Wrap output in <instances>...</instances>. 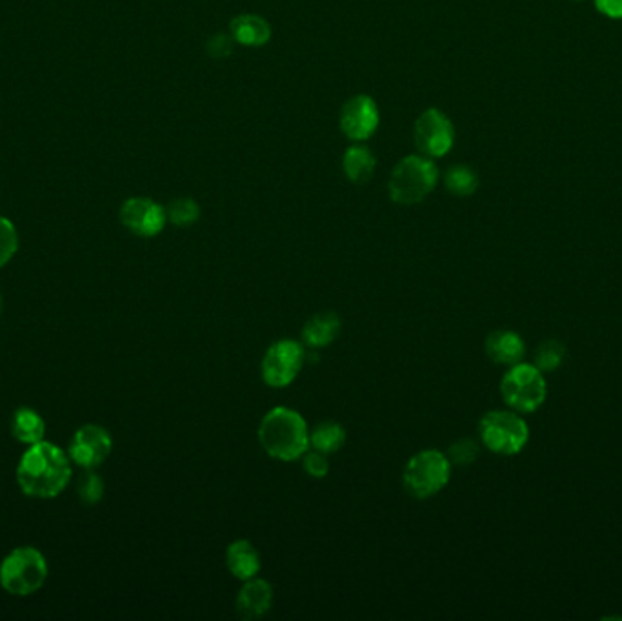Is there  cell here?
<instances>
[{"mask_svg": "<svg viewBox=\"0 0 622 621\" xmlns=\"http://www.w3.org/2000/svg\"><path fill=\"white\" fill-rule=\"evenodd\" d=\"M72 480V464L66 452L39 441L24 452L17 469V481L24 494L50 499L61 494Z\"/></svg>", "mask_w": 622, "mask_h": 621, "instance_id": "cell-1", "label": "cell"}, {"mask_svg": "<svg viewBox=\"0 0 622 621\" xmlns=\"http://www.w3.org/2000/svg\"><path fill=\"white\" fill-rule=\"evenodd\" d=\"M258 443L279 461H295L309 451L306 419L292 408L275 407L258 424Z\"/></svg>", "mask_w": 622, "mask_h": 621, "instance_id": "cell-2", "label": "cell"}, {"mask_svg": "<svg viewBox=\"0 0 622 621\" xmlns=\"http://www.w3.org/2000/svg\"><path fill=\"white\" fill-rule=\"evenodd\" d=\"M439 169L430 159L409 155L393 168L388 192L393 203L419 204L437 187Z\"/></svg>", "mask_w": 622, "mask_h": 621, "instance_id": "cell-3", "label": "cell"}, {"mask_svg": "<svg viewBox=\"0 0 622 621\" xmlns=\"http://www.w3.org/2000/svg\"><path fill=\"white\" fill-rule=\"evenodd\" d=\"M452 464L444 452L428 448L417 452L404 467L403 485L409 496L427 499L448 485Z\"/></svg>", "mask_w": 622, "mask_h": 621, "instance_id": "cell-4", "label": "cell"}, {"mask_svg": "<svg viewBox=\"0 0 622 621\" xmlns=\"http://www.w3.org/2000/svg\"><path fill=\"white\" fill-rule=\"evenodd\" d=\"M482 445L499 456H516L530 441V427L516 410H490L479 421Z\"/></svg>", "mask_w": 622, "mask_h": 621, "instance_id": "cell-5", "label": "cell"}, {"mask_svg": "<svg viewBox=\"0 0 622 621\" xmlns=\"http://www.w3.org/2000/svg\"><path fill=\"white\" fill-rule=\"evenodd\" d=\"M500 395L506 405L519 414H532L543 407L548 395L544 372L533 363H517L500 381Z\"/></svg>", "mask_w": 622, "mask_h": 621, "instance_id": "cell-6", "label": "cell"}, {"mask_svg": "<svg viewBox=\"0 0 622 621\" xmlns=\"http://www.w3.org/2000/svg\"><path fill=\"white\" fill-rule=\"evenodd\" d=\"M48 578V563L34 547H18L0 565V585L13 596L37 593Z\"/></svg>", "mask_w": 622, "mask_h": 621, "instance_id": "cell-7", "label": "cell"}, {"mask_svg": "<svg viewBox=\"0 0 622 621\" xmlns=\"http://www.w3.org/2000/svg\"><path fill=\"white\" fill-rule=\"evenodd\" d=\"M306 352L293 339H279L269 346L261 363L264 383L271 389H284L297 379L303 368Z\"/></svg>", "mask_w": 622, "mask_h": 621, "instance_id": "cell-8", "label": "cell"}, {"mask_svg": "<svg viewBox=\"0 0 622 621\" xmlns=\"http://www.w3.org/2000/svg\"><path fill=\"white\" fill-rule=\"evenodd\" d=\"M414 141L428 157H443L454 147V125L441 110L430 107L415 123Z\"/></svg>", "mask_w": 622, "mask_h": 621, "instance_id": "cell-9", "label": "cell"}, {"mask_svg": "<svg viewBox=\"0 0 622 621\" xmlns=\"http://www.w3.org/2000/svg\"><path fill=\"white\" fill-rule=\"evenodd\" d=\"M112 435L99 424H85L75 432L69 445V458L86 470H93L112 454Z\"/></svg>", "mask_w": 622, "mask_h": 621, "instance_id": "cell-10", "label": "cell"}, {"mask_svg": "<svg viewBox=\"0 0 622 621\" xmlns=\"http://www.w3.org/2000/svg\"><path fill=\"white\" fill-rule=\"evenodd\" d=\"M166 210L148 198L128 199L120 208V220L139 238H155L166 225Z\"/></svg>", "mask_w": 622, "mask_h": 621, "instance_id": "cell-11", "label": "cell"}, {"mask_svg": "<svg viewBox=\"0 0 622 621\" xmlns=\"http://www.w3.org/2000/svg\"><path fill=\"white\" fill-rule=\"evenodd\" d=\"M379 126V107L368 96H355L341 110V128L354 141H365Z\"/></svg>", "mask_w": 622, "mask_h": 621, "instance_id": "cell-12", "label": "cell"}, {"mask_svg": "<svg viewBox=\"0 0 622 621\" xmlns=\"http://www.w3.org/2000/svg\"><path fill=\"white\" fill-rule=\"evenodd\" d=\"M274 605V587L266 580L252 578L246 580L241 591L237 594V614L242 620L252 621L268 614Z\"/></svg>", "mask_w": 622, "mask_h": 621, "instance_id": "cell-13", "label": "cell"}, {"mask_svg": "<svg viewBox=\"0 0 622 621\" xmlns=\"http://www.w3.org/2000/svg\"><path fill=\"white\" fill-rule=\"evenodd\" d=\"M486 356L503 367H513L526 356L524 339L513 330H495L484 341Z\"/></svg>", "mask_w": 622, "mask_h": 621, "instance_id": "cell-14", "label": "cell"}, {"mask_svg": "<svg viewBox=\"0 0 622 621\" xmlns=\"http://www.w3.org/2000/svg\"><path fill=\"white\" fill-rule=\"evenodd\" d=\"M342 322L335 312H320L309 317L303 328L304 345L312 351L330 346L341 335Z\"/></svg>", "mask_w": 622, "mask_h": 621, "instance_id": "cell-15", "label": "cell"}, {"mask_svg": "<svg viewBox=\"0 0 622 621\" xmlns=\"http://www.w3.org/2000/svg\"><path fill=\"white\" fill-rule=\"evenodd\" d=\"M226 565L237 580L246 582L261 571V556L252 542L237 540L226 550Z\"/></svg>", "mask_w": 622, "mask_h": 621, "instance_id": "cell-16", "label": "cell"}, {"mask_svg": "<svg viewBox=\"0 0 622 621\" xmlns=\"http://www.w3.org/2000/svg\"><path fill=\"white\" fill-rule=\"evenodd\" d=\"M230 34L239 45L258 48V46L268 42L269 37H271V28L263 17L244 13V15H239L231 21Z\"/></svg>", "mask_w": 622, "mask_h": 621, "instance_id": "cell-17", "label": "cell"}, {"mask_svg": "<svg viewBox=\"0 0 622 621\" xmlns=\"http://www.w3.org/2000/svg\"><path fill=\"white\" fill-rule=\"evenodd\" d=\"M376 157L366 147H352L342 157V168L350 181L365 185L376 174Z\"/></svg>", "mask_w": 622, "mask_h": 621, "instance_id": "cell-18", "label": "cell"}, {"mask_svg": "<svg viewBox=\"0 0 622 621\" xmlns=\"http://www.w3.org/2000/svg\"><path fill=\"white\" fill-rule=\"evenodd\" d=\"M12 434L24 445H35L45 440L46 423L31 408H18L12 421Z\"/></svg>", "mask_w": 622, "mask_h": 621, "instance_id": "cell-19", "label": "cell"}, {"mask_svg": "<svg viewBox=\"0 0 622 621\" xmlns=\"http://www.w3.org/2000/svg\"><path fill=\"white\" fill-rule=\"evenodd\" d=\"M344 443H346V430L335 421H322L315 424V429L309 432V446L326 456L341 451Z\"/></svg>", "mask_w": 622, "mask_h": 621, "instance_id": "cell-20", "label": "cell"}, {"mask_svg": "<svg viewBox=\"0 0 622 621\" xmlns=\"http://www.w3.org/2000/svg\"><path fill=\"white\" fill-rule=\"evenodd\" d=\"M444 185L448 188V192L454 193L457 198H468V195H473L479 188V177L470 166L457 164L446 172Z\"/></svg>", "mask_w": 622, "mask_h": 621, "instance_id": "cell-21", "label": "cell"}, {"mask_svg": "<svg viewBox=\"0 0 622 621\" xmlns=\"http://www.w3.org/2000/svg\"><path fill=\"white\" fill-rule=\"evenodd\" d=\"M567 357V346L562 341H557V339H548L544 341L543 345L538 346L537 352H535V367L541 370V372H554L557 368L561 367L562 362Z\"/></svg>", "mask_w": 622, "mask_h": 621, "instance_id": "cell-22", "label": "cell"}, {"mask_svg": "<svg viewBox=\"0 0 622 621\" xmlns=\"http://www.w3.org/2000/svg\"><path fill=\"white\" fill-rule=\"evenodd\" d=\"M166 215L175 226H190L201 217V208L193 199L180 198L169 203Z\"/></svg>", "mask_w": 622, "mask_h": 621, "instance_id": "cell-23", "label": "cell"}, {"mask_svg": "<svg viewBox=\"0 0 622 621\" xmlns=\"http://www.w3.org/2000/svg\"><path fill=\"white\" fill-rule=\"evenodd\" d=\"M479 452H481V445L475 440L460 438V440L452 443L446 456H448L452 467L454 465L455 467H468V465L475 464V459L479 458Z\"/></svg>", "mask_w": 622, "mask_h": 621, "instance_id": "cell-24", "label": "cell"}, {"mask_svg": "<svg viewBox=\"0 0 622 621\" xmlns=\"http://www.w3.org/2000/svg\"><path fill=\"white\" fill-rule=\"evenodd\" d=\"M17 228L13 226L12 220L0 215V268L13 259V255L17 254Z\"/></svg>", "mask_w": 622, "mask_h": 621, "instance_id": "cell-25", "label": "cell"}, {"mask_svg": "<svg viewBox=\"0 0 622 621\" xmlns=\"http://www.w3.org/2000/svg\"><path fill=\"white\" fill-rule=\"evenodd\" d=\"M79 497L82 503H88V505H96V503L101 502L102 496H104V481H102L101 476L96 474V472H86L79 480Z\"/></svg>", "mask_w": 622, "mask_h": 621, "instance_id": "cell-26", "label": "cell"}, {"mask_svg": "<svg viewBox=\"0 0 622 621\" xmlns=\"http://www.w3.org/2000/svg\"><path fill=\"white\" fill-rule=\"evenodd\" d=\"M303 469L309 478L315 480H322L330 472V464H328V456L319 451H308L303 456Z\"/></svg>", "mask_w": 622, "mask_h": 621, "instance_id": "cell-27", "label": "cell"}, {"mask_svg": "<svg viewBox=\"0 0 622 621\" xmlns=\"http://www.w3.org/2000/svg\"><path fill=\"white\" fill-rule=\"evenodd\" d=\"M233 48H236V39L231 37V34H215L206 45L207 55L217 61L228 59L233 53Z\"/></svg>", "mask_w": 622, "mask_h": 621, "instance_id": "cell-28", "label": "cell"}, {"mask_svg": "<svg viewBox=\"0 0 622 621\" xmlns=\"http://www.w3.org/2000/svg\"><path fill=\"white\" fill-rule=\"evenodd\" d=\"M594 4L600 15L611 21H622V0H594Z\"/></svg>", "mask_w": 622, "mask_h": 621, "instance_id": "cell-29", "label": "cell"}]
</instances>
